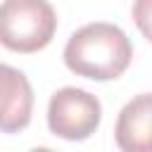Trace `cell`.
<instances>
[{"instance_id":"5b68a950","label":"cell","mask_w":152,"mask_h":152,"mask_svg":"<svg viewBox=\"0 0 152 152\" xmlns=\"http://www.w3.org/2000/svg\"><path fill=\"white\" fill-rule=\"evenodd\" d=\"M33 107V93L26 76L14 66H2V133H17L28 126Z\"/></svg>"},{"instance_id":"7a4b0ae2","label":"cell","mask_w":152,"mask_h":152,"mask_svg":"<svg viewBox=\"0 0 152 152\" xmlns=\"http://www.w3.org/2000/svg\"><path fill=\"white\" fill-rule=\"evenodd\" d=\"M57 14L48 0H5L0 7V40L7 50L28 55L50 45Z\"/></svg>"},{"instance_id":"6da1fadb","label":"cell","mask_w":152,"mask_h":152,"mask_svg":"<svg viewBox=\"0 0 152 152\" xmlns=\"http://www.w3.org/2000/svg\"><path fill=\"white\" fill-rule=\"evenodd\" d=\"M133 57L128 36L107 21H93L71 33L64 48V64L71 74L90 81L119 78Z\"/></svg>"},{"instance_id":"3957f363","label":"cell","mask_w":152,"mask_h":152,"mask_svg":"<svg viewBox=\"0 0 152 152\" xmlns=\"http://www.w3.org/2000/svg\"><path fill=\"white\" fill-rule=\"evenodd\" d=\"M102 119L100 100L83 88H59L48 104V128L52 135L64 140H86L90 138Z\"/></svg>"},{"instance_id":"8992f818","label":"cell","mask_w":152,"mask_h":152,"mask_svg":"<svg viewBox=\"0 0 152 152\" xmlns=\"http://www.w3.org/2000/svg\"><path fill=\"white\" fill-rule=\"evenodd\" d=\"M131 14H133V21L140 28V33L152 43V0H135Z\"/></svg>"},{"instance_id":"277c9868","label":"cell","mask_w":152,"mask_h":152,"mask_svg":"<svg viewBox=\"0 0 152 152\" xmlns=\"http://www.w3.org/2000/svg\"><path fill=\"white\" fill-rule=\"evenodd\" d=\"M114 138L124 152H152V93H140L121 107Z\"/></svg>"}]
</instances>
